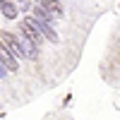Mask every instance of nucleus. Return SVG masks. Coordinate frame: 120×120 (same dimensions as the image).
Returning <instances> with one entry per match:
<instances>
[{
	"mask_svg": "<svg viewBox=\"0 0 120 120\" xmlns=\"http://www.w3.org/2000/svg\"><path fill=\"white\" fill-rule=\"evenodd\" d=\"M38 5H43L48 12L53 15V17H63V7H60V3H58V0H41Z\"/></svg>",
	"mask_w": 120,
	"mask_h": 120,
	"instance_id": "5",
	"label": "nucleus"
},
{
	"mask_svg": "<svg viewBox=\"0 0 120 120\" xmlns=\"http://www.w3.org/2000/svg\"><path fill=\"white\" fill-rule=\"evenodd\" d=\"M31 19H34V24L38 26V31H41L48 41H53V43L58 41V34H55V29L51 26V22H48V19H41V17H31Z\"/></svg>",
	"mask_w": 120,
	"mask_h": 120,
	"instance_id": "3",
	"label": "nucleus"
},
{
	"mask_svg": "<svg viewBox=\"0 0 120 120\" xmlns=\"http://www.w3.org/2000/svg\"><path fill=\"white\" fill-rule=\"evenodd\" d=\"M0 5H3L0 10H3V15H5V17H10V19H12V17H17V10L10 5V3H0Z\"/></svg>",
	"mask_w": 120,
	"mask_h": 120,
	"instance_id": "6",
	"label": "nucleus"
},
{
	"mask_svg": "<svg viewBox=\"0 0 120 120\" xmlns=\"http://www.w3.org/2000/svg\"><path fill=\"white\" fill-rule=\"evenodd\" d=\"M0 65H3L5 70H10V72H15V70L19 67L17 65V55L12 51H7L5 46H0Z\"/></svg>",
	"mask_w": 120,
	"mask_h": 120,
	"instance_id": "4",
	"label": "nucleus"
},
{
	"mask_svg": "<svg viewBox=\"0 0 120 120\" xmlns=\"http://www.w3.org/2000/svg\"><path fill=\"white\" fill-rule=\"evenodd\" d=\"M19 29H22V34H24L26 38H31L34 43H41V41H43V34L38 31V26L34 24V19H24V22L19 24Z\"/></svg>",
	"mask_w": 120,
	"mask_h": 120,
	"instance_id": "1",
	"label": "nucleus"
},
{
	"mask_svg": "<svg viewBox=\"0 0 120 120\" xmlns=\"http://www.w3.org/2000/svg\"><path fill=\"white\" fill-rule=\"evenodd\" d=\"M17 46H19V53H22L24 58H29V60H34V58H38V43H34L31 38H17Z\"/></svg>",
	"mask_w": 120,
	"mask_h": 120,
	"instance_id": "2",
	"label": "nucleus"
}]
</instances>
